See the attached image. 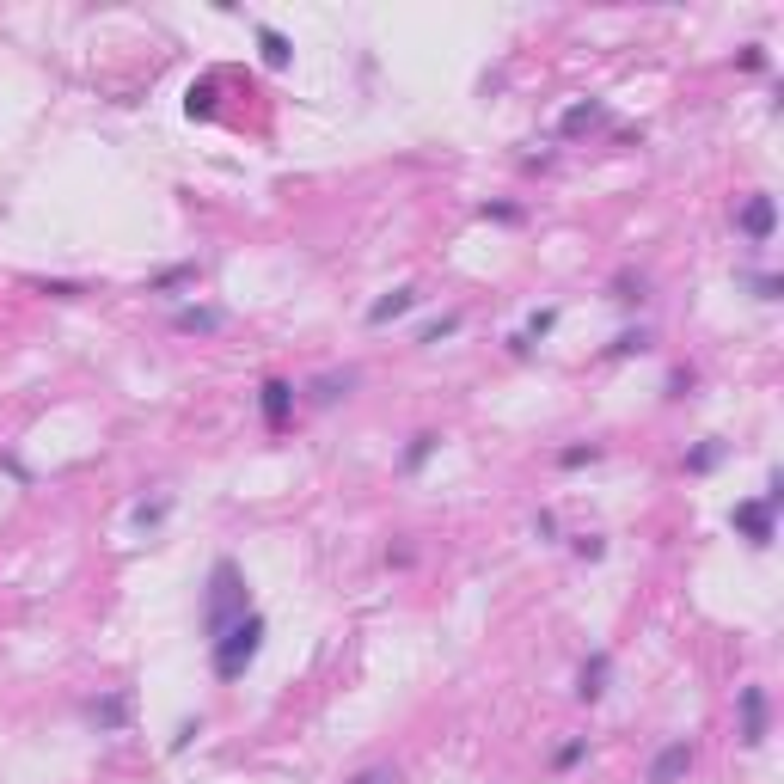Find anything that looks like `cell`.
Segmentation results:
<instances>
[{"mask_svg":"<svg viewBox=\"0 0 784 784\" xmlns=\"http://www.w3.org/2000/svg\"><path fill=\"white\" fill-rule=\"evenodd\" d=\"M245 613H252V588H245V570L233 558H215L209 564V588H203V637L215 644V637L227 625H239Z\"/></svg>","mask_w":784,"mask_h":784,"instance_id":"obj_1","label":"cell"},{"mask_svg":"<svg viewBox=\"0 0 784 784\" xmlns=\"http://www.w3.org/2000/svg\"><path fill=\"white\" fill-rule=\"evenodd\" d=\"M264 637H270L264 613H245L239 625H227L215 644H209V668H215V680H245V668L264 656Z\"/></svg>","mask_w":784,"mask_h":784,"instance_id":"obj_2","label":"cell"},{"mask_svg":"<svg viewBox=\"0 0 784 784\" xmlns=\"http://www.w3.org/2000/svg\"><path fill=\"white\" fill-rule=\"evenodd\" d=\"M729 527L742 533L754 552H766L772 539H778V503H766V497H742V503L729 509Z\"/></svg>","mask_w":784,"mask_h":784,"instance_id":"obj_3","label":"cell"},{"mask_svg":"<svg viewBox=\"0 0 784 784\" xmlns=\"http://www.w3.org/2000/svg\"><path fill=\"white\" fill-rule=\"evenodd\" d=\"M258 417H264V429H270V435H282V429H288V417H294V380L270 374V380L258 386Z\"/></svg>","mask_w":784,"mask_h":784,"instance_id":"obj_4","label":"cell"},{"mask_svg":"<svg viewBox=\"0 0 784 784\" xmlns=\"http://www.w3.org/2000/svg\"><path fill=\"white\" fill-rule=\"evenodd\" d=\"M735 705H742V748H760L766 742V729H772V705H766V686H742L735 693Z\"/></svg>","mask_w":784,"mask_h":784,"instance_id":"obj_5","label":"cell"},{"mask_svg":"<svg viewBox=\"0 0 784 784\" xmlns=\"http://www.w3.org/2000/svg\"><path fill=\"white\" fill-rule=\"evenodd\" d=\"M735 227H742V233H748L754 245H766V239L778 233V203H772V196H766V190H754V196H748V203H742V209H735Z\"/></svg>","mask_w":784,"mask_h":784,"instance_id":"obj_6","label":"cell"},{"mask_svg":"<svg viewBox=\"0 0 784 784\" xmlns=\"http://www.w3.org/2000/svg\"><path fill=\"white\" fill-rule=\"evenodd\" d=\"M686 772H693V742H686V735H674V742H662L656 760H650V784H680Z\"/></svg>","mask_w":784,"mask_h":784,"instance_id":"obj_7","label":"cell"},{"mask_svg":"<svg viewBox=\"0 0 784 784\" xmlns=\"http://www.w3.org/2000/svg\"><path fill=\"white\" fill-rule=\"evenodd\" d=\"M607 680H613V656L607 650H595L582 668H576V699L582 705H595V699H607Z\"/></svg>","mask_w":784,"mask_h":784,"instance_id":"obj_8","label":"cell"},{"mask_svg":"<svg viewBox=\"0 0 784 784\" xmlns=\"http://www.w3.org/2000/svg\"><path fill=\"white\" fill-rule=\"evenodd\" d=\"M595 129H607V105H601V98H582V105H570V111L558 117V135H564V141L595 135Z\"/></svg>","mask_w":784,"mask_h":784,"instance_id":"obj_9","label":"cell"},{"mask_svg":"<svg viewBox=\"0 0 784 784\" xmlns=\"http://www.w3.org/2000/svg\"><path fill=\"white\" fill-rule=\"evenodd\" d=\"M423 301V288H411V282H399V288H392V294H380V301L368 307V325H392V319H405L411 307Z\"/></svg>","mask_w":784,"mask_h":784,"instance_id":"obj_10","label":"cell"},{"mask_svg":"<svg viewBox=\"0 0 784 784\" xmlns=\"http://www.w3.org/2000/svg\"><path fill=\"white\" fill-rule=\"evenodd\" d=\"M221 325H227L221 307H184V313H172V331H184V337H215Z\"/></svg>","mask_w":784,"mask_h":784,"instance_id":"obj_11","label":"cell"},{"mask_svg":"<svg viewBox=\"0 0 784 784\" xmlns=\"http://www.w3.org/2000/svg\"><path fill=\"white\" fill-rule=\"evenodd\" d=\"M86 717H92L98 729H105V735H117V729L129 723V693H105V699H92V705H86Z\"/></svg>","mask_w":784,"mask_h":784,"instance_id":"obj_12","label":"cell"},{"mask_svg":"<svg viewBox=\"0 0 784 784\" xmlns=\"http://www.w3.org/2000/svg\"><path fill=\"white\" fill-rule=\"evenodd\" d=\"M552 325H558V307H539V313H533V319H527V325L509 337V350H515V356H527L539 337H552Z\"/></svg>","mask_w":784,"mask_h":784,"instance_id":"obj_13","label":"cell"},{"mask_svg":"<svg viewBox=\"0 0 784 784\" xmlns=\"http://www.w3.org/2000/svg\"><path fill=\"white\" fill-rule=\"evenodd\" d=\"M350 386H356V368H343V374H319V380L307 386V399H313V405H337Z\"/></svg>","mask_w":784,"mask_h":784,"instance_id":"obj_14","label":"cell"},{"mask_svg":"<svg viewBox=\"0 0 784 784\" xmlns=\"http://www.w3.org/2000/svg\"><path fill=\"white\" fill-rule=\"evenodd\" d=\"M258 49H264V68H288L294 62V43L276 25H258Z\"/></svg>","mask_w":784,"mask_h":784,"instance_id":"obj_15","label":"cell"},{"mask_svg":"<svg viewBox=\"0 0 784 784\" xmlns=\"http://www.w3.org/2000/svg\"><path fill=\"white\" fill-rule=\"evenodd\" d=\"M435 448H441V435H435V429H423V435H411V448L399 454V472H423Z\"/></svg>","mask_w":784,"mask_h":784,"instance_id":"obj_16","label":"cell"},{"mask_svg":"<svg viewBox=\"0 0 784 784\" xmlns=\"http://www.w3.org/2000/svg\"><path fill=\"white\" fill-rule=\"evenodd\" d=\"M601 454H607L601 441H576V448H564V454H558V466H564V472H582V466H595Z\"/></svg>","mask_w":784,"mask_h":784,"instance_id":"obj_17","label":"cell"},{"mask_svg":"<svg viewBox=\"0 0 784 784\" xmlns=\"http://www.w3.org/2000/svg\"><path fill=\"white\" fill-rule=\"evenodd\" d=\"M723 454H729L723 441H699V448L686 454V472H717V466H723Z\"/></svg>","mask_w":784,"mask_h":784,"instance_id":"obj_18","label":"cell"},{"mask_svg":"<svg viewBox=\"0 0 784 784\" xmlns=\"http://www.w3.org/2000/svg\"><path fill=\"white\" fill-rule=\"evenodd\" d=\"M644 294H650V282H644V276H631V270H625V276H613V301H619V307H637Z\"/></svg>","mask_w":784,"mask_h":784,"instance_id":"obj_19","label":"cell"},{"mask_svg":"<svg viewBox=\"0 0 784 784\" xmlns=\"http://www.w3.org/2000/svg\"><path fill=\"white\" fill-rule=\"evenodd\" d=\"M196 276H203L196 264H172V270H160V276L147 282V288H154V294H172V288H184V282H196Z\"/></svg>","mask_w":784,"mask_h":784,"instance_id":"obj_20","label":"cell"},{"mask_svg":"<svg viewBox=\"0 0 784 784\" xmlns=\"http://www.w3.org/2000/svg\"><path fill=\"white\" fill-rule=\"evenodd\" d=\"M650 343H656V337H650V331H619V337H613V350H607V356H613V362H619V356H644V350H650Z\"/></svg>","mask_w":784,"mask_h":784,"instance_id":"obj_21","label":"cell"},{"mask_svg":"<svg viewBox=\"0 0 784 784\" xmlns=\"http://www.w3.org/2000/svg\"><path fill=\"white\" fill-rule=\"evenodd\" d=\"M582 760H588V735H570V742L552 754V766H558V772H570V766H582Z\"/></svg>","mask_w":784,"mask_h":784,"instance_id":"obj_22","label":"cell"},{"mask_svg":"<svg viewBox=\"0 0 784 784\" xmlns=\"http://www.w3.org/2000/svg\"><path fill=\"white\" fill-rule=\"evenodd\" d=\"M454 331H460V313H441V319H429L417 331V343H441V337H454Z\"/></svg>","mask_w":784,"mask_h":784,"instance_id":"obj_23","label":"cell"},{"mask_svg":"<svg viewBox=\"0 0 784 784\" xmlns=\"http://www.w3.org/2000/svg\"><path fill=\"white\" fill-rule=\"evenodd\" d=\"M172 515V497H154V503H135V527H160Z\"/></svg>","mask_w":784,"mask_h":784,"instance_id":"obj_24","label":"cell"},{"mask_svg":"<svg viewBox=\"0 0 784 784\" xmlns=\"http://www.w3.org/2000/svg\"><path fill=\"white\" fill-rule=\"evenodd\" d=\"M570 552L595 564V558H607V539H601V533H576V539H570Z\"/></svg>","mask_w":784,"mask_h":784,"instance_id":"obj_25","label":"cell"},{"mask_svg":"<svg viewBox=\"0 0 784 784\" xmlns=\"http://www.w3.org/2000/svg\"><path fill=\"white\" fill-rule=\"evenodd\" d=\"M184 111H190V117H209V111H215V86H209V80H203V86H190Z\"/></svg>","mask_w":784,"mask_h":784,"instance_id":"obj_26","label":"cell"},{"mask_svg":"<svg viewBox=\"0 0 784 784\" xmlns=\"http://www.w3.org/2000/svg\"><path fill=\"white\" fill-rule=\"evenodd\" d=\"M478 215H484V221H503V227H521V221H527V215H521L515 203H484Z\"/></svg>","mask_w":784,"mask_h":784,"instance_id":"obj_27","label":"cell"},{"mask_svg":"<svg viewBox=\"0 0 784 784\" xmlns=\"http://www.w3.org/2000/svg\"><path fill=\"white\" fill-rule=\"evenodd\" d=\"M350 784H405V778H399V766H362Z\"/></svg>","mask_w":784,"mask_h":784,"instance_id":"obj_28","label":"cell"},{"mask_svg":"<svg viewBox=\"0 0 784 784\" xmlns=\"http://www.w3.org/2000/svg\"><path fill=\"white\" fill-rule=\"evenodd\" d=\"M693 386H699V374H693V368H674V374H668V399H686Z\"/></svg>","mask_w":784,"mask_h":784,"instance_id":"obj_29","label":"cell"},{"mask_svg":"<svg viewBox=\"0 0 784 784\" xmlns=\"http://www.w3.org/2000/svg\"><path fill=\"white\" fill-rule=\"evenodd\" d=\"M196 735H203V717H184V723H178V735H172V754H184V748L196 742Z\"/></svg>","mask_w":784,"mask_h":784,"instance_id":"obj_30","label":"cell"},{"mask_svg":"<svg viewBox=\"0 0 784 784\" xmlns=\"http://www.w3.org/2000/svg\"><path fill=\"white\" fill-rule=\"evenodd\" d=\"M735 68H742V74H760V68H766V43H748L742 56H735Z\"/></svg>","mask_w":784,"mask_h":784,"instance_id":"obj_31","label":"cell"},{"mask_svg":"<svg viewBox=\"0 0 784 784\" xmlns=\"http://www.w3.org/2000/svg\"><path fill=\"white\" fill-rule=\"evenodd\" d=\"M754 294H760V301H778L784 282H778V276H754Z\"/></svg>","mask_w":784,"mask_h":784,"instance_id":"obj_32","label":"cell"}]
</instances>
